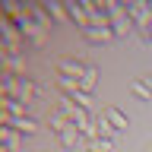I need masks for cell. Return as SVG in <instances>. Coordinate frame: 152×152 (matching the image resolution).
<instances>
[{"label":"cell","mask_w":152,"mask_h":152,"mask_svg":"<svg viewBox=\"0 0 152 152\" xmlns=\"http://www.w3.org/2000/svg\"><path fill=\"white\" fill-rule=\"evenodd\" d=\"M130 89H133V92H136V95H140L142 102H152V92H149V86L142 83L140 76H136V79H133V83H130Z\"/></svg>","instance_id":"17"},{"label":"cell","mask_w":152,"mask_h":152,"mask_svg":"<svg viewBox=\"0 0 152 152\" xmlns=\"http://www.w3.org/2000/svg\"><path fill=\"white\" fill-rule=\"evenodd\" d=\"M102 117L111 124V127H117V130H124V127H127V114H124V111H117V108H104V111H102Z\"/></svg>","instance_id":"12"},{"label":"cell","mask_w":152,"mask_h":152,"mask_svg":"<svg viewBox=\"0 0 152 152\" xmlns=\"http://www.w3.org/2000/svg\"><path fill=\"white\" fill-rule=\"evenodd\" d=\"M0 124H3V127H13V130L22 133V136H32V133L38 130L32 117H10V114H3V117H0Z\"/></svg>","instance_id":"4"},{"label":"cell","mask_w":152,"mask_h":152,"mask_svg":"<svg viewBox=\"0 0 152 152\" xmlns=\"http://www.w3.org/2000/svg\"><path fill=\"white\" fill-rule=\"evenodd\" d=\"M57 89H60V92L64 95H70V98H73L76 92H83V89H79V79H70V76H64V73H57Z\"/></svg>","instance_id":"9"},{"label":"cell","mask_w":152,"mask_h":152,"mask_svg":"<svg viewBox=\"0 0 152 152\" xmlns=\"http://www.w3.org/2000/svg\"><path fill=\"white\" fill-rule=\"evenodd\" d=\"M3 114H10V117H28V104H22L19 98H3Z\"/></svg>","instance_id":"8"},{"label":"cell","mask_w":152,"mask_h":152,"mask_svg":"<svg viewBox=\"0 0 152 152\" xmlns=\"http://www.w3.org/2000/svg\"><path fill=\"white\" fill-rule=\"evenodd\" d=\"M57 140H60V146H64V149H73L76 142L83 140V133H79V127H70V130L57 133Z\"/></svg>","instance_id":"14"},{"label":"cell","mask_w":152,"mask_h":152,"mask_svg":"<svg viewBox=\"0 0 152 152\" xmlns=\"http://www.w3.org/2000/svg\"><path fill=\"white\" fill-rule=\"evenodd\" d=\"M3 73H13V76H28V60L16 51L3 48Z\"/></svg>","instance_id":"2"},{"label":"cell","mask_w":152,"mask_h":152,"mask_svg":"<svg viewBox=\"0 0 152 152\" xmlns=\"http://www.w3.org/2000/svg\"><path fill=\"white\" fill-rule=\"evenodd\" d=\"M142 152H152V142H146V146H142Z\"/></svg>","instance_id":"21"},{"label":"cell","mask_w":152,"mask_h":152,"mask_svg":"<svg viewBox=\"0 0 152 152\" xmlns=\"http://www.w3.org/2000/svg\"><path fill=\"white\" fill-rule=\"evenodd\" d=\"M140 79H142V83H146V86H149V92H152V73H146V76H140Z\"/></svg>","instance_id":"20"},{"label":"cell","mask_w":152,"mask_h":152,"mask_svg":"<svg viewBox=\"0 0 152 152\" xmlns=\"http://www.w3.org/2000/svg\"><path fill=\"white\" fill-rule=\"evenodd\" d=\"M48 124H51V130H54V133H64V130H70V127H76L64 111H51V114H48Z\"/></svg>","instance_id":"7"},{"label":"cell","mask_w":152,"mask_h":152,"mask_svg":"<svg viewBox=\"0 0 152 152\" xmlns=\"http://www.w3.org/2000/svg\"><path fill=\"white\" fill-rule=\"evenodd\" d=\"M57 73L70 76V79H83V73H86V64H79V60H70V57H64V60H57Z\"/></svg>","instance_id":"5"},{"label":"cell","mask_w":152,"mask_h":152,"mask_svg":"<svg viewBox=\"0 0 152 152\" xmlns=\"http://www.w3.org/2000/svg\"><path fill=\"white\" fill-rule=\"evenodd\" d=\"M95 83H98V70H95L92 64H86V73H83V79H79V89H83V92H92Z\"/></svg>","instance_id":"15"},{"label":"cell","mask_w":152,"mask_h":152,"mask_svg":"<svg viewBox=\"0 0 152 152\" xmlns=\"http://www.w3.org/2000/svg\"><path fill=\"white\" fill-rule=\"evenodd\" d=\"M95 124H98V136H104V140H114L117 136V127H111L104 117H95Z\"/></svg>","instance_id":"16"},{"label":"cell","mask_w":152,"mask_h":152,"mask_svg":"<svg viewBox=\"0 0 152 152\" xmlns=\"http://www.w3.org/2000/svg\"><path fill=\"white\" fill-rule=\"evenodd\" d=\"M108 19H111V32L117 38H127L133 32V19L127 16V7L124 3H111L108 0Z\"/></svg>","instance_id":"1"},{"label":"cell","mask_w":152,"mask_h":152,"mask_svg":"<svg viewBox=\"0 0 152 152\" xmlns=\"http://www.w3.org/2000/svg\"><path fill=\"white\" fill-rule=\"evenodd\" d=\"M32 16L38 19V26L45 28V32H51V26H57V22H54V16H51V10H48V7H32Z\"/></svg>","instance_id":"11"},{"label":"cell","mask_w":152,"mask_h":152,"mask_svg":"<svg viewBox=\"0 0 152 152\" xmlns=\"http://www.w3.org/2000/svg\"><path fill=\"white\" fill-rule=\"evenodd\" d=\"M73 102L79 104V108H86V111L92 108V98H89V92H76V95H73Z\"/></svg>","instance_id":"19"},{"label":"cell","mask_w":152,"mask_h":152,"mask_svg":"<svg viewBox=\"0 0 152 152\" xmlns=\"http://www.w3.org/2000/svg\"><path fill=\"white\" fill-rule=\"evenodd\" d=\"M83 38L92 41V45H111L117 35L111 32V26H89V28H83Z\"/></svg>","instance_id":"3"},{"label":"cell","mask_w":152,"mask_h":152,"mask_svg":"<svg viewBox=\"0 0 152 152\" xmlns=\"http://www.w3.org/2000/svg\"><path fill=\"white\" fill-rule=\"evenodd\" d=\"M66 13H70V19L79 26V32L92 26V19H89V13H86V7H83V3H66Z\"/></svg>","instance_id":"6"},{"label":"cell","mask_w":152,"mask_h":152,"mask_svg":"<svg viewBox=\"0 0 152 152\" xmlns=\"http://www.w3.org/2000/svg\"><path fill=\"white\" fill-rule=\"evenodd\" d=\"M0 136H3V152H16L19 149V136L22 133H16L13 127H0Z\"/></svg>","instance_id":"10"},{"label":"cell","mask_w":152,"mask_h":152,"mask_svg":"<svg viewBox=\"0 0 152 152\" xmlns=\"http://www.w3.org/2000/svg\"><path fill=\"white\" fill-rule=\"evenodd\" d=\"M83 146H86V152H111V149H114V140H104V136H95V140H86Z\"/></svg>","instance_id":"13"},{"label":"cell","mask_w":152,"mask_h":152,"mask_svg":"<svg viewBox=\"0 0 152 152\" xmlns=\"http://www.w3.org/2000/svg\"><path fill=\"white\" fill-rule=\"evenodd\" d=\"M51 16H54V22H66V19H70V13H66V7H57V3H51Z\"/></svg>","instance_id":"18"}]
</instances>
